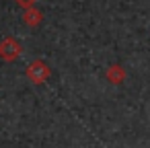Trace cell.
<instances>
[{"label": "cell", "instance_id": "6da1fadb", "mask_svg": "<svg viewBox=\"0 0 150 148\" xmlns=\"http://www.w3.org/2000/svg\"><path fill=\"white\" fill-rule=\"evenodd\" d=\"M25 76H27L33 84H43V82H47V78L52 76V68H50L47 62H43V60H33V62L25 68Z\"/></svg>", "mask_w": 150, "mask_h": 148}, {"label": "cell", "instance_id": "7a4b0ae2", "mask_svg": "<svg viewBox=\"0 0 150 148\" xmlns=\"http://www.w3.org/2000/svg\"><path fill=\"white\" fill-rule=\"evenodd\" d=\"M21 54H23V45L17 37L8 35L0 41V58L4 62H15V60H19Z\"/></svg>", "mask_w": 150, "mask_h": 148}, {"label": "cell", "instance_id": "3957f363", "mask_svg": "<svg viewBox=\"0 0 150 148\" xmlns=\"http://www.w3.org/2000/svg\"><path fill=\"white\" fill-rule=\"evenodd\" d=\"M105 78H107L109 84H121V82L125 80V70H123V66L111 64V66L107 68V72H105Z\"/></svg>", "mask_w": 150, "mask_h": 148}, {"label": "cell", "instance_id": "277c9868", "mask_svg": "<svg viewBox=\"0 0 150 148\" xmlns=\"http://www.w3.org/2000/svg\"><path fill=\"white\" fill-rule=\"evenodd\" d=\"M41 21H43V13H41V11H37V8H33V6H27V8H25V13H23V23H25L27 27H37V25H41Z\"/></svg>", "mask_w": 150, "mask_h": 148}, {"label": "cell", "instance_id": "5b68a950", "mask_svg": "<svg viewBox=\"0 0 150 148\" xmlns=\"http://www.w3.org/2000/svg\"><path fill=\"white\" fill-rule=\"evenodd\" d=\"M17 2H19L21 6H25V8H27V6H33V2H35V0H17Z\"/></svg>", "mask_w": 150, "mask_h": 148}]
</instances>
